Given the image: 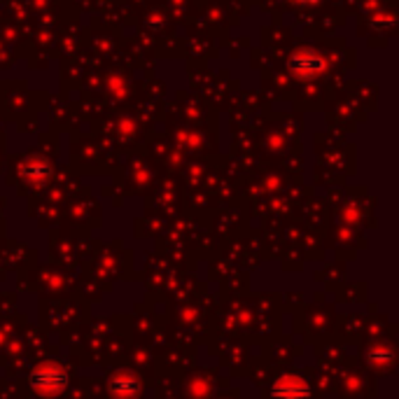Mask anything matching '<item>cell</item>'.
I'll use <instances>...</instances> for the list:
<instances>
[{"label": "cell", "instance_id": "cell-3", "mask_svg": "<svg viewBox=\"0 0 399 399\" xmlns=\"http://www.w3.org/2000/svg\"><path fill=\"white\" fill-rule=\"evenodd\" d=\"M112 393L119 399H131L138 393V383L129 376H119V379L112 381Z\"/></svg>", "mask_w": 399, "mask_h": 399}, {"label": "cell", "instance_id": "cell-1", "mask_svg": "<svg viewBox=\"0 0 399 399\" xmlns=\"http://www.w3.org/2000/svg\"><path fill=\"white\" fill-rule=\"evenodd\" d=\"M30 383H33V388L37 390V393L56 395V393H61V390L66 388V371L61 369L59 364L47 362V364L37 367V369L33 371V376H30Z\"/></svg>", "mask_w": 399, "mask_h": 399}, {"label": "cell", "instance_id": "cell-2", "mask_svg": "<svg viewBox=\"0 0 399 399\" xmlns=\"http://www.w3.org/2000/svg\"><path fill=\"white\" fill-rule=\"evenodd\" d=\"M271 399H311V390L299 379H280L271 390Z\"/></svg>", "mask_w": 399, "mask_h": 399}]
</instances>
